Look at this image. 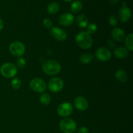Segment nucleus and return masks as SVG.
Listing matches in <instances>:
<instances>
[{"instance_id": "1", "label": "nucleus", "mask_w": 133, "mask_h": 133, "mask_svg": "<svg viewBox=\"0 0 133 133\" xmlns=\"http://www.w3.org/2000/svg\"><path fill=\"white\" fill-rule=\"evenodd\" d=\"M75 42L80 48L84 49H89L93 44V40L87 32H81L75 37Z\"/></svg>"}, {"instance_id": "2", "label": "nucleus", "mask_w": 133, "mask_h": 133, "mask_svg": "<svg viewBox=\"0 0 133 133\" xmlns=\"http://www.w3.org/2000/svg\"><path fill=\"white\" fill-rule=\"evenodd\" d=\"M42 70L45 74L49 75H57L61 70V65L57 61L49 60L42 65Z\"/></svg>"}, {"instance_id": "3", "label": "nucleus", "mask_w": 133, "mask_h": 133, "mask_svg": "<svg viewBox=\"0 0 133 133\" xmlns=\"http://www.w3.org/2000/svg\"><path fill=\"white\" fill-rule=\"evenodd\" d=\"M60 129L64 133H73L76 131V123L71 118H64L59 123Z\"/></svg>"}, {"instance_id": "4", "label": "nucleus", "mask_w": 133, "mask_h": 133, "mask_svg": "<svg viewBox=\"0 0 133 133\" xmlns=\"http://www.w3.org/2000/svg\"><path fill=\"white\" fill-rule=\"evenodd\" d=\"M1 75L5 78L14 77L18 72V69L12 63H5L0 68Z\"/></svg>"}, {"instance_id": "5", "label": "nucleus", "mask_w": 133, "mask_h": 133, "mask_svg": "<svg viewBox=\"0 0 133 133\" xmlns=\"http://www.w3.org/2000/svg\"><path fill=\"white\" fill-rule=\"evenodd\" d=\"M9 51L12 55L19 57L25 53V47L21 42L14 41L9 45Z\"/></svg>"}, {"instance_id": "6", "label": "nucleus", "mask_w": 133, "mask_h": 133, "mask_svg": "<svg viewBox=\"0 0 133 133\" xmlns=\"http://www.w3.org/2000/svg\"><path fill=\"white\" fill-rule=\"evenodd\" d=\"M29 86L32 91L37 93H42L47 88L45 81L38 77L32 79L30 82Z\"/></svg>"}, {"instance_id": "7", "label": "nucleus", "mask_w": 133, "mask_h": 133, "mask_svg": "<svg viewBox=\"0 0 133 133\" xmlns=\"http://www.w3.org/2000/svg\"><path fill=\"white\" fill-rule=\"evenodd\" d=\"M63 81L60 77L52 78L48 83V88L49 90L55 93L60 92L63 88Z\"/></svg>"}, {"instance_id": "8", "label": "nucleus", "mask_w": 133, "mask_h": 133, "mask_svg": "<svg viewBox=\"0 0 133 133\" xmlns=\"http://www.w3.org/2000/svg\"><path fill=\"white\" fill-rule=\"evenodd\" d=\"M73 106L68 102L63 103L58 106L57 112L58 115L62 117H67L71 115L73 112Z\"/></svg>"}, {"instance_id": "9", "label": "nucleus", "mask_w": 133, "mask_h": 133, "mask_svg": "<svg viewBox=\"0 0 133 133\" xmlns=\"http://www.w3.org/2000/svg\"><path fill=\"white\" fill-rule=\"evenodd\" d=\"M50 34L54 38L58 41H64L67 38V32L59 27H53L50 29Z\"/></svg>"}, {"instance_id": "10", "label": "nucleus", "mask_w": 133, "mask_h": 133, "mask_svg": "<svg viewBox=\"0 0 133 133\" xmlns=\"http://www.w3.org/2000/svg\"><path fill=\"white\" fill-rule=\"evenodd\" d=\"M96 58L99 61L106 62L111 58V52L105 48H100L96 52Z\"/></svg>"}, {"instance_id": "11", "label": "nucleus", "mask_w": 133, "mask_h": 133, "mask_svg": "<svg viewBox=\"0 0 133 133\" xmlns=\"http://www.w3.org/2000/svg\"><path fill=\"white\" fill-rule=\"evenodd\" d=\"M74 22V17L70 13H65L58 18V23L62 26H70Z\"/></svg>"}, {"instance_id": "12", "label": "nucleus", "mask_w": 133, "mask_h": 133, "mask_svg": "<svg viewBox=\"0 0 133 133\" xmlns=\"http://www.w3.org/2000/svg\"><path fill=\"white\" fill-rule=\"evenodd\" d=\"M74 106L80 111H84L88 109V103L87 100L84 97H81V96H78L74 99Z\"/></svg>"}, {"instance_id": "13", "label": "nucleus", "mask_w": 133, "mask_h": 133, "mask_svg": "<svg viewBox=\"0 0 133 133\" xmlns=\"http://www.w3.org/2000/svg\"><path fill=\"white\" fill-rule=\"evenodd\" d=\"M119 18L122 22H127L131 16V11L128 6H122L118 13Z\"/></svg>"}, {"instance_id": "14", "label": "nucleus", "mask_w": 133, "mask_h": 133, "mask_svg": "<svg viewBox=\"0 0 133 133\" xmlns=\"http://www.w3.org/2000/svg\"><path fill=\"white\" fill-rule=\"evenodd\" d=\"M111 35L114 40L119 42H122V41H123L125 38V34L124 31L119 27L114 28L112 31Z\"/></svg>"}, {"instance_id": "15", "label": "nucleus", "mask_w": 133, "mask_h": 133, "mask_svg": "<svg viewBox=\"0 0 133 133\" xmlns=\"http://www.w3.org/2000/svg\"><path fill=\"white\" fill-rule=\"evenodd\" d=\"M114 54L117 58H125L129 55L128 49L123 47H119L114 49Z\"/></svg>"}, {"instance_id": "16", "label": "nucleus", "mask_w": 133, "mask_h": 133, "mask_svg": "<svg viewBox=\"0 0 133 133\" xmlns=\"http://www.w3.org/2000/svg\"><path fill=\"white\" fill-rule=\"evenodd\" d=\"M76 22L79 27H80V28H85L88 26V18L84 14H80L77 18Z\"/></svg>"}, {"instance_id": "17", "label": "nucleus", "mask_w": 133, "mask_h": 133, "mask_svg": "<svg viewBox=\"0 0 133 133\" xmlns=\"http://www.w3.org/2000/svg\"><path fill=\"white\" fill-rule=\"evenodd\" d=\"M116 78L122 83H125L127 81V75L124 70H119L116 72Z\"/></svg>"}, {"instance_id": "18", "label": "nucleus", "mask_w": 133, "mask_h": 133, "mask_svg": "<svg viewBox=\"0 0 133 133\" xmlns=\"http://www.w3.org/2000/svg\"><path fill=\"white\" fill-rule=\"evenodd\" d=\"M60 9V6L57 3H51L49 4L47 8V10L49 14H55L58 12Z\"/></svg>"}, {"instance_id": "19", "label": "nucleus", "mask_w": 133, "mask_h": 133, "mask_svg": "<svg viewBox=\"0 0 133 133\" xmlns=\"http://www.w3.org/2000/svg\"><path fill=\"white\" fill-rule=\"evenodd\" d=\"M83 9V3L79 1H75L71 5V10L74 13H77Z\"/></svg>"}, {"instance_id": "20", "label": "nucleus", "mask_w": 133, "mask_h": 133, "mask_svg": "<svg viewBox=\"0 0 133 133\" xmlns=\"http://www.w3.org/2000/svg\"><path fill=\"white\" fill-rule=\"evenodd\" d=\"M125 45L126 48L130 51L133 50V34L131 33L125 38Z\"/></svg>"}, {"instance_id": "21", "label": "nucleus", "mask_w": 133, "mask_h": 133, "mask_svg": "<svg viewBox=\"0 0 133 133\" xmlns=\"http://www.w3.org/2000/svg\"><path fill=\"white\" fill-rule=\"evenodd\" d=\"M93 59V56L90 53H84V54L82 55L80 57V62L81 63L84 64H87L90 63L91 62V61Z\"/></svg>"}, {"instance_id": "22", "label": "nucleus", "mask_w": 133, "mask_h": 133, "mask_svg": "<svg viewBox=\"0 0 133 133\" xmlns=\"http://www.w3.org/2000/svg\"><path fill=\"white\" fill-rule=\"evenodd\" d=\"M40 102L44 105H49L51 103V96L48 93H43L40 96Z\"/></svg>"}, {"instance_id": "23", "label": "nucleus", "mask_w": 133, "mask_h": 133, "mask_svg": "<svg viewBox=\"0 0 133 133\" xmlns=\"http://www.w3.org/2000/svg\"><path fill=\"white\" fill-rule=\"evenodd\" d=\"M87 32L90 35H92V34H94L97 32V27L95 23H91L89 25L87 26Z\"/></svg>"}, {"instance_id": "24", "label": "nucleus", "mask_w": 133, "mask_h": 133, "mask_svg": "<svg viewBox=\"0 0 133 133\" xmlns=\"http://www.w3.org/2000/svg\"><path fill=\"white\" fill-rule=\"evenodd\" d=\"M11 86L14 89H19L22 86V81L18 78H14L12 81Z\"/></svg>"}, {"instance_id": "25", "label": "nucleus", "mask_w": 133, "mask_h": 133, "mask_svg": "<svg viewBox=\"0 0 133 133\" xmlns=\"http://www.w3.org/2000/svg\"><path fill=\"white\" fill-rule=\"evenodd\" d=\"M16 64L18 67L23 68L26 65V60L22 57H19V58L16 61Z\"/></svg>"}, {"instance_id": "26", "label": "nucleus", "mask_w": 133, "mask_h": 133, "mask_svg": "<svg viewBox=\"0 0 133 133\" xmlns=\"http://www.w3.org/2000/svg\"><path fill=\"white\" fill-rule=\"evenodd\" d=\"M109 22L112 26H116L118 23V18L116 16L112 15L109 17Z\"/></svg>"}, {"instance_id": "27", "label": "nucleus", "mask_w": 133, "mask_h": 133, "mask_svg": "<svg viewBox=\"0 0 133 133\" xmlns=\"http://www.w3.org/2000/svg\"><path fill=\"white\" fill-rule=\"evenodd\" d=\"M43 25L47 29H50L53 25V23L49 19H44L43 20Z\"/></svg>"}, {"instance_id": "28", "label": "nucleus", "mask_w": 133, "mask_h": 133, "mask_svg": "<svg viewBox=\"0 0 133 133\" xmlns=\"http://www.w3.org/2000/svg\"><path fill=\"white\" fill-rule=\"evenodd\" d=\"M107 45L109 48H114L116 46V42L114 40H109L107 41Z\"/></svg>"}, {"instance_id": "29", "label": "nucleus", "mask_w": 133, "mask_h": 133, "mask_svg": "<svg viewBox=\"0 0 133 133\" xmlns=\"http://www.w3.org/2000/svg\"><path fill=\"white\" fill-rule=\"evenodd\" d=\"M77 133H89V131L87 127H80L77 130Z\"/></svg>"}, {"instance_id": "30", "label": "nucleus", "mask_w": 133, "mask_h": 133, "mask_svg": "<svg viewBox=\"0 0 133 133\" xmlns=\"http://www.w3.org/2000/svg\"><path fill=\"white\" fill-rule=\"evenodd\" d=\"M3 22L2 19L0 18V31L3 29Z\"/></svg>"}, {"instance_id": "31", "label": "nucleus", "mask_w": 133, "mask_h": 133, "mask_svg": "<svg viewBox=\"0 0 133 133\" xmlns=\"http://www.w3.org/2000/svg\"><path fill=\"white\" fill-rule=\"evenodd\" d=\"M118 1H119V0H109V2H110L111 4H112V5H115V4H116L118 2Z\"/></svg>"}, {"instance_id": "32", "label": "nucleus", "mask_w": 133, "mask_h": 133, "mask_svg": "<svg viewBox=\"0 0 133 133\" xmlns=\"http://www.w3.org/2000/svg\"><path fill=\"white\" fill-rule=\"evenodd\" d=\"M64 1H66V2H70V1H71L72 0H63Z\"/></svg>"}]
</instances>
